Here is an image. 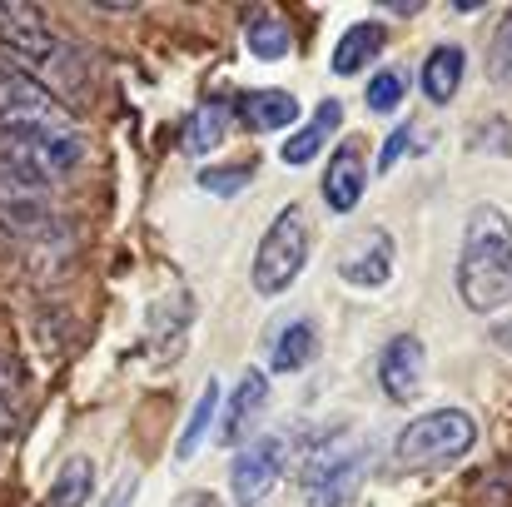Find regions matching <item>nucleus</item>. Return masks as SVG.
<instances>
[{
    "label": "nucleus",
    "mask_w": 512,
    "mask_h": 507,
    "mask_svg": "<svg viewBox=\"0 0 512 507\" xmlns=\"http://www.w3.org/2000/svg\"><path fill=\"white\" fill-rule=\"evenodd\" d=\"M269 413V378L264 373H244L234 398H229V413H224V428H219V443L224 448H244L254 438V428L264 423Z\"/></svg>",
    "instance_id": "9"
},
{
    "label": "nucleus",
    "mask_w": 512,
    "mask_h": 507,
    "mask_svg": "<svg viewBox=\"0 0 512 507\" xmlns=\"http://www.w3.org/2000/svg\"><path fill=\"white\" fill-rule=\"evenodd\" d=\"M0 239L20 249H50L65 239L50 194L10 169H0Z\"/></svg>",
    "instance_id": "5"
},
{
    "label": "nucleus",
    "mask_w": 512,
    "mask_h": 507,
    "mask_svg": "<svg viewBox=\"0 0 512 507\" xmlns=\"http://www.w3.org/2000/svg\"><path fill=\"white\" fill-rule=\"evenodd\" d=\"M393 15H418V0H393Z\"/></svg>",
    "instance_id": "29"
},
{
    "label": "nucleus",
    "mask_w": 512,
    "mask_h": 507,
    "mask_svg": "<svg viewBox=\"0 0 512 507\" xmlns=\"http://www.w3.org/2000/svg\"><path fill=\"white\" fill-rule=\"evenodd\" d=\"M110 507H135V478H125V483L115 488V498H110Z\"/></svg>",
    "instance_id": "27"
},
{
    "label": "nucleus",
    "mask_w": 512,
    "mask_h": 507,
    "mask_svg": "<svg viewBox=\"0 0 512 507\" xmlns=\"http://www.w3.org/2000/svg\"><path fill=\"white\" fill-rule=\"evenodd\" d=\"M458 299L473 314H498L512 304V219L493 204H478L463 224Z\"/></svg>",
    "instance_id": "1"
},
{
    "label": "nucleus",
    "mask_w": 512,
    "mask_h": 507,
    "mask_svg": "<svg viewBox=\"0 0 512 507\" xmlns=\"http://www.w3.org/2000/svg\"><path fill=\"white\" fill-rule=\"evenodd\" d=\"M403 150H408V125H398V135H393V140H383V155H378V169L388 174V169L398 165V155H403Z\"/></svg>",
    "instance_id": "25"
},
{
    "label": "nucleus",
    "mask_w": 512,
    "mask_h": 507,
    "mask_svg": "<svg viewBox=\"0 0 512 507\" xmlns=\"http://www.w3.org/2000/svg\"><path fill=\"white\" fill-rule=\"evenodd\" d=\"M254 179V165H234V169H204L199 174V189H209V194H239L244 184Z\"/></svg>",
    "instance_id": "24"
},
{
    "label": "nucleus",
    "mask_w": 512,
    "mask_h": 507,
    "mask_svg": "<svg viewBox=\"0 0 512 507\" xmlns=\"http://www.w3.org/2000/svg\"><path fill=\"white\" fill-rule=\"evenodd\" d=\"M224 135H229V105L224 100H209V105H199L194 110V120L184 125V150L199 160V155H214L219 145H224Z\"/></svg>",
    "instance_id": "17"
},
{
    "label": "nucleus",
    "mask_w": 512,
    "mask_h": 507,
    "mask_svg": "<svg viewBox=\"0 0 512 507\" xmlns=\"http://www.w3.org/2000/svg\"><path fill=\"white\" fill-rule=\"evenodd\" d=\"M234 115L244 120V130L254 135H274V130H289L299 120V100L289 90H244L234 100Z\"/></svg>",
    "instance_id": "11"
},
{
    "label": "nucleus",
    "mask_w": 512,
    "mask_h": 507,
    "mask_svg": "<svg viewBox=\"0 0 512 507\" xmlns=\"http://www.w3.org/2000/svg\"><path fill=\"white\" fill-rule=\"evenodd\" d=\"M85 160V140L75 120H45V115H0V169L30 179V184H60Z\"/></svg>",
    "instance_id": "2"
},
{
    "label": "nucleus",
    "mask_w": 512,
    "mask_h": 507,
    "mask_svg": "<svg viewBox=\"0 0 512 507\" xmlns=\"http://www.w3.org/2000/svg\"><path fill=\"white\" fill-rule=\"evenodd\" d=\"M383 25H373V20H363V25H348L343 30V40L334 45V70L339 75H358L368 60H378L383 55Z\"/></svg>",
    "instance_id": "16"
},
{
    "label": "nucleus",
    "mask_w": 512,
    "mask_h": 507,
    "mask_svg": "<svg viewBox=\"0 0 512 507\" xmlns=\"http://www.w3.org/2000/svg\"><path fill=\"white\" fill-rule=\"evenodd\" d=\"M339 120H343V105L339 100H324V105L314 110V120H309L304 130L289 135V145H284V165H309V160L329 145V135L339 130Z\"/></svg>",
    "instance_id": "14"
},
{
    "label": "nucleus",
    "mask_w": 512,
    "mask_h": 507,
    "mask_svg": "<svg viewBox=\"0 0 512 507\" xmlns=\"http://www.w3.org/2000/svg\"><path fill=\"white\" fill-rule=\"evenodd\" d=\"M284 478V438H254L239 448L234 458V478H229V493L239 507H259L274 483Z\"/></svg>",
    "instance_id": "6"
},
{
    "label": "nucleus",
    "mask_w": 512,
    "mask_h": 507,
    "mask_svg": "<svg viewBox=\"0 0 512 507\" xmlns=\"http://www.w3.org/2000/svg\"><path fill=\"white\" fill-rule=\"evenodd\" d=\"M378 388L388 393V403H413L423 388V343L413 334L388 338V348L378 353Z\"/></svg>",
    "instance_id": "8"
},
{
    "label": "nucleus",
    "mask_w": 512,
    "mask_h": 507,
    "mask_svg": "<svg viewBox=\"0 0 512 507\" xmlns=\"http://www.w3.org/2000/svg\"><path fill=\"white\" fill-rule=\"evenodd\" d=\"M214 403H219V383H204V393H199V403H194V413H189V423H184V433H179V443H174V458H179V463L199 453L204 428H209V418H214Z\"/></svg>",
    "instance_id": "21"
},
{
    "label": "nucleus",
    "mask_w": 512,
    "mask_h": 507,
    "mask_svg": "<svg viewBox=\"0 0 512 507\" xmlns=\"http://www.w3.org/2000/svg\"><path fill=\"white\" fill-rule=\"evenodd\" d=\"M319 353V334H314V324L309 319H294L284 334L274 338V353H269V368L274 373H299V368H309V358Z\"/></svg>",
    "instance_id": "18"
},
{
    "label": "nucleus",
    "mask_w": 512,
    "mask_h": 507,
    "mask_svg": "<svg viewBox=\"0 0 512 507\" xmlns=\"http://www.w3.org/2000/svg\"><path fill=\"white\" fill-rule=\"evenodd\" d=\"M90 488H95V468L90 458H70L50 488V507H85L90 503Z\"/></svg>",
    "instance_id": "19"
},
{
    "label": "nucleus",
    "mask_w": 512,
    "mask_h": 507,
    "mask_svg": "<svg viewBox=\"0 0 512 507\" xmlns=\"http://www.w3.org/2000/svg\"><path fill=\"white\" fill-rule=\"evenodd\" d=\"M339 279L353 289H383L393 279V234L368 224L363 234H353V244L339 259Z\"/></svg>",
    "instance_id": "7"
},
{
    "label": "nucleus",
    "mask_w": 512,
    "mask_h": 507,
    "mask_svg": "<svg viewBox=\"0 0 512 507\" xmlns=\"http://www.w3.org/2000/svg\"><path fill=\"white\" fill-rule=\"evenodd\" d=\"M314 254V219L304 204H284L279 219L264 229L259 239V254H254V294L264 299H279L294 289V279L304 274Z\"/></svg>",
    "instance_id": "3"
},
{
    "label": "nucleus",
    "mask_w": 512,
    "mask_h": 507,
    "mask_svg": "<svg viewBox=\"0 0 512 507\" xmlns=\"http://www.w3.org/2000/svg\"><path fill=\"white\" fill-rule=\"evenodd\" d=\"M244 40H249V55L254 60H269V65L294 50V35H289V25H284L279 10H254L249 25H244Z\"/></svg>",
    "instance_id": "15"
},
{
    "label": "nucleus",
    "mask_w": 512,
    "mask_h": 507,
    "mask_svg": "<svg viewBox=\"0 0 512 507\" xmlns=\"http://www.w3.org/2000/svg\"><path fill=\"white\" fill-rule=\"evenodd\" d=\"M493 338H498L503 348H512V319H508V324H498V329H493Z\"/></svg>",
    "instance_id": "28"
},
{
    "label": "nucleus",
    "mask_w": 512,
    "mask_h": 507,
    "mask_svg": "<svg viewBox=\"0 0 512 507\" xmlns=\"http://www.w3.org/2000/svg\"><path fill=\"white\" fill-rule=\"evenodd\" d=\"M463 70H468L463 50H458V45H438V50H428L418 85H423V95H428L433 105H448V100L458 95V85H463Z\"/></svg>",
    "instance_id": "13"
},
{
    "label": "nucleus",
    "mask_w": 512,
    "mask_h": 507,
    "mask_svg": "<svg viewBox=\"0 0 512 507\" xmlns=\"http://www.w3.org/2000/svg\"><path fill=\"white\" fill-rule=\"evenodd\" d=\"M363 189H368V160H363V140H343L339 150H334V160L324 169V199H329V209L334 214H348L358 199H363Z\"/></svg>",
    "instance_id": "10"
},
{
    "label": "nucleus",
    "mask_w": 512,
    "mask_h": 507,
    "mask_svg": "<svg viewBox=\"0 0 512 507\" xmlns=\"http://www.w3.org/2000/svg\"><path fill=\"white\" fill-rule=\"evenodd\" d=\"M488 80L493 85H508L512 80V10L498 20V30L488 40Z\"/></svg>",
    "instance_id": "23"
},
{
    "label": "nucleus",
    "mask_w": 512,
    "mask_h": 507,
    "mask_svg": "<svg viewBox=\"0 0 512 507\" xmlns=\"http://www.w3.org/2000/svg\"><path fill=\"white\" fill-rule=\"evenodd\" d=\"M174 507H224L214 493H204V488H189V493H179L174 498Z\"/></svg>",
    "instance_id": "26"
},
{
    "label": "nucleus",
    "mask_w": 512,
    "mask_h": 507,
    "mask_svg": "<svg viewBox=\"0 0 512 507\" xmlns=\"http://www.w3.org/2000/svg\"><path fill=\"white\" fill-rule=\"evenodd\" d=\"M478 443V423L463 408H433L423 418H413L398 443H393V468L398 473H428L443 463H458L468 448Z\"/></svg>",
    "instance_id": "4"
},
{
    "label": "nucleus",
    "mask_w": 512,
    "mask_h": 507,
    "mask_svg": "<svg viewBox=\"0 0 512 507\" xmlns=\"http://www.w3.org/2000/svg\"><path fill=\"white\" fill-rule=\"evenodd\" d=\"M25 423V373L0 358V438H10Z\"/></svg>",
    "instance_id": "20"
},
{
    "label": "nucleus",
    "mask_w": 512,
    "mask_h": 507,
    "mask_svg": "<svg viewBox=\"0 0 512 507\" xmlns=\"http://www.w3.org/2000/svg\"><path fill=\"white\" fill-rule=\"evenodd\" d=\"M403 90H408V80H403V70H378L373 80H368V110L373 115H388V110H398L403 105Z\"/></svg>",
    "instance_id": "22"
},
{
    "label": "nucleus",
    "mask_w": 512,
    "mask_h": 507,
    "mask_svg": "<svg viewBox=\"0 0 512 507\" xmlns=\"http://www.w3.org/2000/svg\"><path fill=\"white\" fill-rule=\"evenodd\" d=\"M358 468H363V448H358V443H348V438H324V443H314L309 458H304V493L334 483L343 473H358Z\"/></svg>",
    "instance_id": "12"
}]
</instances>
